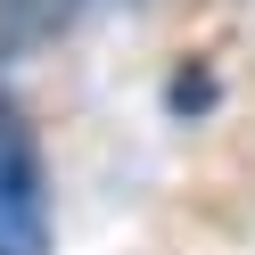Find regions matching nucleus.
I'll use <instances>...</instances> for the list:
<instances>
[{
    "label": "nucleus",
    "mask_w": 255,
    "mask_h": 255,
    "mask_svg": "<svg viewBox=\"0 0 255 255\" xmlns=\"http://www.w3.org/2000/svg\"><path fill=\"white\" fill-rule=\"evenodd\" d=\"M0 255H50V173L8 99H0Z\"/></svg>",
    "instance_id": "1"
},
{
    "label": "nucleus",
    "mask_w": 255,
    "mask_h": 255,
    "mask_svg": "<svg viewBox=\"0 0 255 255\" xmlns=\"http://www.w3.org/2000/svg\"><path fill=\"white\" fill-rule=\"evenodd\" d=\"M74 17H83V0H0V66L50 50Z\"/></svg>",
    "instance_id": "2"
}]
</instances>
